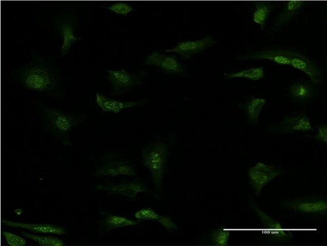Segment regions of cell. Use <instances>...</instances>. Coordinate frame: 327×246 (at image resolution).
Masks as SVG:
<instances>
[{"label":"cell","mask_w":327,"mask_h":246,"mask_svg":"<svg viewBox=\"0 0 327 246\" xmlns=\"http://www.w3.org/2000/svg\"><path fill=\"white\" fill-rule=\"evenodd\" d=\"M144 164L151 172L156 188L162 184L166 159V147L161 141L153 142L146 147L142 152Z\"/></svg>","instance_id":"1"},{"label":"cell","mask_w":327,"mask_h":246,"mask_svg":"<svg viewBox=\"0 0 327 246\" xmlns=\"http://www.w3.org/2000/svg\"><path fill=\"white\" fill-rule=\"evenodd\" d=\"M21 81L27 89L39 92L53 90L57 85L56 78L49 68L43 65H35L22 73Z\"/></svg>","instance_id":"2"},{"label":"cell","mask_w":327,"mask_h":246,"mask_svg":"<svg viewBox=\"0 0 327 246\" xmlns=\"http://www.w3.org/2000/svg\"><path fill=\"white\" fill-rule=\"evenodd\" d=\"M44 114L53 131L61 135L69 133L81 121V118L53 109H45Z\"/></svg>","instance_id":"3"},{"label":"cell","mask_w":327,"mask_h":246,"mask_svg":"<svg viewBox=\"0 0 327 246\" xmlns=\"http://www.w3.org/2000/svg\"><path fill=\"white\" fill-rule=\"evenodd\" d=\"M107 74L113 95H121L142 83L140 76L124 69L108 70Z\"/></svg>","instance_id":"4"},{"label":"cell","mask_w":327,"mask_h":246,"mask_svg":"<svg viewBox=\"0 0 327 246\" xmlns=\"http://www.w3.org/2000/svg\"><path fill=\"white\" fill-rule=\"evenodd\" d=\"M279 175V171L274 167L261 162H257L248 170L251 183L257 195L266 184Z\"/></svg>","instance_id":"5"},{"label":"cell","mask_w":327,"mask_h":246,"mask_svg":"<svg viewBox=\"0 0 327 246\" xmlns=\"http://www.w3.org/2000/svg\"><path fill=\"white\" fill-rule=\"evenodd\" d=\"M215 43L214 38L208 35L201 39L180 42L167 52H174L180 55L183 58H189L192 55L212 47Z\"/></svg>","instance_id":"6"},{"label":"cell","mask_w":327,"mask_h":246,"mask_svg":"<svg viewBox=\"0 0 327 246\" xmlns=\"http://www.w3.org/2000/svg\"><path fill=\"white\" fill-rule=\"evenodd\" d=\"M145 64L159 67L162 71L171 74L184 75L185 71L179 60L174 56L153 52L148 56Z\"/></svg>","instance_id":"7"},{"label":"cell","mask_w":327,"mask_h":246,"mask_svg":"<svg viewBox=\"0 0 327 246\" xmlns=\"http://www.w3.org/2000/svg\"><path fill=\"white\" fill-rule=\"evenodd\" d=\"M136 174L131 164L125 160L119 158L108 159L95 172V175L98 177L121 175L132 176Z\"/></svg>","instance_id":"8"},{"label":"cell","mask_w":327,"mask_h":246,"mask_svg":"<svg viewBox=\"0 0 327 246\" xmlns=\"http://www.w3.org/2000/svg\"><path fill=\"white\" fill-rule=\"evenodd\" d=\"M289 65L303 72L314 84L321 82V75L318 68L306 56L291 51Z\"/></svg>","instance_id":"9"},{"label":"cell","mask_w":327,"mask_h":246,"mask_svg":"<svg viewBox=\"0 0 327 246\" xmlns=\"http://www.w3.org/2000/svg\"><path fill=\"white\" fill-rule=\"evenodd\" d=\"M96 189L109 194H121L132 199L135 198L139 192L146 190L143 183L137 181H123L116 183L100 184Z\"/></svg>","instance_id":"10"},{"label":"cell","mask_w":327,"mask_h":246,"mask_svg":"<svg viewBox=\"0 0 327 246\" xmlns=\"http://www.w3.org/2000/svg\"><path fill=\"white\" fill-rule=\"evenodd\" d=\"M255 209L262 222L263 235L275 240L283 241L287 238L288 234L280 222L258 208Z\"/></svg>","instance_id":"11"},{"label":"cell","mask_w":327,"mask_h":246,"mask_svg":"<svg viewBox=\"0 0 327 246\" xmlns=\"http://www.w3.org/2000/svg\"><path fill=\"white\" fill-rule=\"evenodd\" d=\"M290 50L284 49L264 50L252 53L240 57L243 59H265L276 63L289 65Z\"/></svg>","instance_id":"12"},{"label":"cell","mask_w":327,"mask_h":246,"mask_svg":"<svg viewBox=\"0 0 327 246\" xmlns=\"http://www.w3.org/2000/svg\"><path fill=\"white\" fill-rule=\"evenodd\" d=\"M96 102L104 112L118 113L122 111L139 105L138 101H125L114 99L97 93Z\"/></svg>","instance_id":"13"},{"label":"cell","mask_w":327,"mask_h":246,"mask_svg":"<svg viewBox=\"0 0 327 246\" xmlns=\"http://www.w3.org/2000/svg\"><path fill=\"white\" fill-rule=\"evenodd\" d=\"M3 223L9 227L26 229L35 233L54 234L57 235H63L66 233L65 229L53 224L26 223L8 220H4Z\"/></svg>","instance_id":"14"},{"label":"cell","mask_w":327,"mask_h":246,"mask_svg":"<svg viewBox=\"0 0 327 246\" xmlns=\"http://www.w3.org/2000/svg\"><path fill=\"white\" fill-rule=\"evenodd\" d=\"M288 206L295 210L308 213L323 212L327 209L326 202L320 200H296Z\"/></svg>","instance_id":"15"},{"label":"cell","mask_w":327,"mask_h":246,"mask_svg":"<svg viewBox=\"0 0 327 246\" xmlns=\"http://www.w3.org/2000/svg\"><path fill=\"white\" fill-rule=\"evenodd\" d=\"M282 128L283 131L287 132L297 131H307L312 129L310 119L304 114L287 117L282 124Z\"/></svg>","instance_id":"16"},{"label":"cell","mask_w":327,"mask_h":246,"mask_svg":"<svg viewBox=\"0 0 327 246\" xmlns=\"http://www.w3.org/2000/svg\"><path fill=\"white\" fill-rule=\"evenodd\" d=\"M134 217L139 220L157 221L167 230L177 229L169 217L160 215L149 208L139 210L135 213Z\"/></svg>","instance_id":"17"},{"label":"cell","mask_w":327,"mask_h":246,"mask_svg":"<svg viewBox=\"0 0 327 246\" xmlns=\"http://www.w3.org/2000/svg\"><path fill=\"white\" fill-rule=\"evenodd\" d=\"M59 28L63 38L61 54L64 56L71 46L81 38L74 35L72 24L68 19L62 20L60 23Z\"/></svg>","instance_id":"18"},{"label":"cell","mask_w":327,"mask_h":246,"mask_svg":"<svg viewBox=\"0 0 327 246\" xmlns=\"http://www.w3.org/2000/svg\"><path fill=\"white\" fill-rule=\"evenodd\" d=\"M303 1H288L275 23L276 27H280L295 16L304 7Z\"/></svg>","instance_id":"19"},{"label":"cell","mask_w":327,"mask_h":246,"mask_svg":"<svg viewBox=\"0 0 327 246\" xmlns=\"http://www.w3.org/2000/svg\"><path fill=\"white\" fill-rule=\"evenodd\" d=\"M106 231L126 226L136 225L139 222L127 217L111 214H107L103 220Z\"/></svg>","instance_id":"20"},{"label":"cell","mask_w":327,"mask_h":246,"mask_svg":"<svg viewBox=\"0 0 327 246\" xmlns=\"http://www.w3.org/2000/svg\"><path fill=\"white\" fill-rule=\"evenodd\" d=\"M272 9V5L265 1L257 2L255 5L253 19L255 23L260 25L262 30L265 28Z\"/></svg>","instance_id":"21"},{"label":"cell","mask_w":327,"mask_h":246,"mask_svg":"<svg viewBox=\"0 0 327 246\" xmlns=\"http://www.w3.org/2000/svg\"><path fill=\"white\" fill-rule=\"evenodd\" d=\"M266 100L262 98L252 97L245 104L247 116L251 121L256 122Z\"/></svg>","instance_id":"22"},{"label":"cell","mask_w":327,"mask_h":246,"mask_svg":"<svg viewBox=\"0 0 327 246\" xmlns=\"http://www.w3.org/2000/svg\"><path fill=\"white\" fill-rule=\"evenodd\" d=\"M263 67H254L239 72L227 74L226 78H245L252 80H258L264 77Z\"/></svg>","instance_id":"23"},{"label":"cell","mask_w":327,"mask_h":246,"mask_svg":"<svg viewBox=\"0 0 327 246\" xmlns=\"http://www.w3.org/2000/svg\"><path fill=\"white\" fill-rule=\"evenodd\" d=\"M290 92L293 98L302 100L309 98L312 96L313 90L309 85L297 82L290 86Z\"/></svg>","instance_id":"24"},{"label":"cell","mask_w":327,"mask_h":246,"mask_svg":"<svg viewBox=\"0 0 327 246\" xmlns=\"http://www.w3.org/2000/svg\"><path fill=\"white\" fill-rule=\"evenodd\" d=\"M22 234L27 238L35 241L41 245L62 246L64 244L62 240L53 236H39L24 232H22Z\"/></svg>","instance_id":"25"},{"label":"cell","mask_w":327,"mask_h":246,"mask_svg":"<svg viewBox=\"0 0 327 246\" xmlns=\"http://www.w3.org/2000/svg\"><path fill=\"white\" fill-rule=\"evenodd\" d=\"M230 236L229 230L225 228L216 230L211 236V242L216 245L224 246L228 244Z\"/></svg>","instance_id":"26"},{"label":"cell","mask_w":327,"mask_h":246,"mask_svg":"<svg viewBox=\"0 0 327 246\" xmlns=\"http://www.w3.org/2000/svg\"><path fill=\"white\" fill-rule=\"evenodd\" d=\"M107 8L116 13L123 15H126L133 10V8L130 5L121 2L116 3Z\"/></svg>","instance_id":"27"},{"label":"cell","mask_w":327,"mask_h":246,"mask_svg":"<svg viewBox=\"0 0 327 246\" xmlns=\"http://www.w3.org/2000/svg\"><path fill=\"white\" fill-rule=\"evenodd\" d=\"M3 234L8 244L10 245L22 246L25 244L26 242L24 238L12 233L5 231Z\"/></svg>","instance_id":"28"},{"label":"cell","mask_w":327,"mask_h":246,"mask_svg":"<svg viewBox=\"0 0 327 246\" xmlns=\"http://www.w3.org/2000/svg\"><path fill=\"white\" fill-rule=\"evenodd\" d=\"M315 138L324 142H327V126L326 125H320L318 127L317 133Z\"/></svg>","instance_id":"29"}]
</instances>
